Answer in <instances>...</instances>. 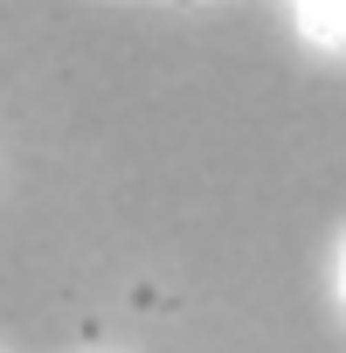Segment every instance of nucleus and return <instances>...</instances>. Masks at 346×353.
<instances>
[{"label":"nucleus","mask_w":346,"mask_h":353,"mask_svg":"<svg viewBox=\"0 0 346 353\" xmlns=\"http://www.w3.org/2000/svg\"><path fill=\"white\" fill-rule=\"evenodd\" d=\"M298 14H305V28H312V35L346 42V0H298Z\"/></svg>","instance_id":"f257e3e1"}]
</instances>
